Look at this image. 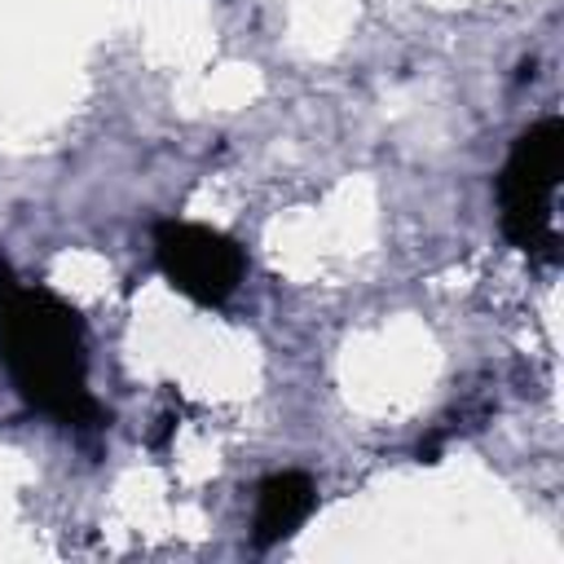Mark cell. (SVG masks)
<instances>
[{
	"mask_svg": "<svg viewBox=\"0 0 564 564\" xmlns=\"http://www.w3.org/2000/svg\"><path fill=\"white\" fill-rule=\"evenodd\" d=\"M560 172H564V128L560 119H542L516 141L498 176V216H502V234L516 247L555 256Z\"/></svg>",
	"mask_w": 564,
	"mask_h": 564,
	"instance_id": "obj_2",
	"label": "cell"
},
{
	"mask_svg": "<svg viewBox=\"0 0 564 564\" xmlns=\"http://www.w3.org/2000/svg\"><path fill=\"white\" fill-rule=\"evenodd\" d=\"M317 507V485L313 476L304 471H273L260 494H256V516H251V542L264 551V546H278L286 542Z\"/></svg>",
	"mask_w": 564,
	"mask_h": 564,
	"instance_id": "obj_4",
	"label": "cell"
},
{
	"mask_svg": "<svg viewBox=\"0 0 564 564\" xmlns=\"http://www.w3.org/2000/svg\"><path fill=\"white\" fill-rule=\"evenodd\" d=\"M154 260H159V273L194 304H225L247 273L242 247L220 229L194 225V220H159Z\"/></svg>",
	"mask_w": 564,
	"mask_h": 564,
	"instance_id": "obj_3",
	"label": "cell"
},
{
	"mask_svg": "<svg viewBox=\"0 0 564 564\" xmlns=\"http://www.w3.org/2000/svg\"><path fill=\"white\" fill-rule=\"evenodd\" d=\"M0 361L22 401L66 427H97L88 388V339L79 313L44 282L18 278L0 260Z\"/></svg>",
	"mask_w": 564,
	"mask_h": 564,
	"instance_id": "obj_1",
	"label": "cell"
}]
</instances>
